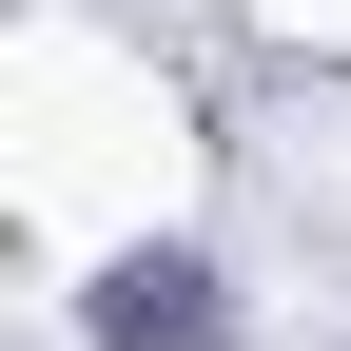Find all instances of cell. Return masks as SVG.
<instances>
[{
    "mask_svg": "<svg viewBox=\"0 0 351 351\" xmlns=\"http://www.w3.org/2000/svg\"><path fill=\"white\" fill-rule=\"evenodd\" d=\"M98 351H215V274L195 254H117L98 274Z\"/></svg>",
    "mask_w": 351,
    "mask_h": 351,
    "instance_id": "obj_1",
    "label": "cell"
}]
</instances>
